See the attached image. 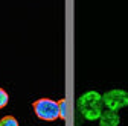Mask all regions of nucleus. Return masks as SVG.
<instances>
[{
    "label": "nucleus",
    "instance_id": "1",
    "mask_svg": "<svg viewBox=\"0 0 128 126\" xmlns=\"http://www.w3.org/2000/svg\"><path fill=\"white\" fill-rule=\"evenodd\" d=\"M78 109L86 120H88V122L99 120V117L104 111L101 93L94 91V90H88V91L82 93L78 97Z\"/></svg>",
    "mask_w": 128,
    "mask_h": 126
},
{
    "label": "nucleus",
    "instance_id": "2",
    "mask_svg": "<svg viewBox=\"0 0 128 126\" xmlns=\"http://www.w3.org/2000/svg\"><path fill=\"white\" fill-rule=\"evenodd\" d=\"M34 113L40 120L44 122H55L60 119V111H58V102L52 100L49 97H41L37 99L32 103Z\"/></svg>",
    "mask_w": 128,
    "mask_h": 126
},
{
    "label": "nucleus",
    "instance_id": "3",
    "mask_svg": "<svg viewBox=\"0 0 128 126\" xmlns=\"http://www.w3.org/2000/svg\"><path fill=\"white\" fill-rule=\"evenodd\" d=\"M102 103L105 109L111 111H119L128 106V91L124 88H113L102 94Z\"/></svg>",
    "mask_w": 128,
    "mask_h": 126
},
{
    "label": "nucleus",
    "instance_id": "4",
    "mask_svg": "<svg viewBox=\"0 0 128 126\" xmlns=\"http://www.w3.org/2000/svg\"><path fill=\"white\" fill-rule=\"evenodd\" d=\"M99 126H119L120 123V116L116 111H111V109H104L99 120H98Z\"/></svg>",
    "mask_w": 128,
    "mask_h": 126
},
{
    "label": "nucleus",
    "instance_id": "5",
    "mask_svg": "<svg viewBox=\"0 0 128 126\" xmlns=\"http://www.w3.org/2000/svg\"><path fill=\"white\" fill-rule=\"evenodd\" d=\"M58 111H60V119L61 120L67 119V100L66 99L58 100Z\"/></svg>",
    "mask_w": 128,
    "mask_h": 126
},
{
    "label": "nucleus",
    "instance_id": "6",
    "mask_svg": "<svg viewBox=\"0 0 128 126\" xmlns=\"http://www.w3.org/2000/svg\"><path fill=\"white\" fill-rule=\"evenodd\" d=\"M0 126H20V125H18V120L14 116H5L0 120Z\"/></svg>",
    "mask_w": 128,
    "mask_h": 126
},
{
    "label": "nucleus",
    "instance_id": "7",
    "mask_svg": "<svg viewBox=\"0 0 128 126\" xmlns=\"http://www.w3.org/2000/svg\"><path fill=\"white\" fill-rule=\"evenodd\" d=\"M9 102V94L6 93V90L0 88V108H5Z\"/></svg>",
    "mask_w": 128,
    "mask_h": 126
}]
</instances>
